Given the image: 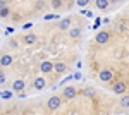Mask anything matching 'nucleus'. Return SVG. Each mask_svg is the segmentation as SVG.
Segmentation results:
<instances>
[{
	"instance_id": "f257e3e1",
	"label": "nucleus",
	"mask_w": 129,
	"mask_h": 115,
	"mask_svg": "<svg viewBox=\"0 0 129 115\" xmlns=\"http://www.w3.org/2000/svg\"><path fill=\"white\" fill-rule=\"evenodd\" d=\"M60 106H62V98H60V96L53 95V96H50V98H48V101H47V108H48L50 112L59 110Z\"/></svg>"
},
{
	"instance_id": "f03ea898",
	"label": "nucleus",
	"mask_w": 129,
	"mask_h": 115,
	"mask_svg": "<svg viewBox=\"0 0 129 115\" xmlns=\"http://www.w3.org/2000/svg\"><path fill=\"white\" fill-rule=\"evenodd\" d=\"M110 89H112V93H114V95L120 96V95H124V93L127 91V84H126L124 81H114Z\"/></svg>"
},
{
	"instance_id": "7ed1b4c3",
	"label": "nucleus",
	"mask_w": 129,
	"mask_h": 115,
	"mask_svg": "<svg viewBox=\"0 0 129 115\" xmlns=\"http://www.w3.org/2000/svg\"><path fill=\"white\" fill-rule=\"evenodd\" d=\"M76 96H78V89L74 86L64 88V91H62V98H64V100H72V98H76Z\"/></svg>"
},
{
	"instance_id": "20e7f679",
	"label": "nucleus",
	"mask_w": 129,
	"mask_h": 115,
	"mask_svg": "<svg viewBox=\"0 0 129 115\" xmlns=\"http://www.w3.org/2000/svg\"><path fill=\"white\" fill-rule=\"evenodd\" d=\"M100 81L102 83H112L114 81V72L110 70V69H103V70H100Z\"/></svg>"
},
{
	"instance_id": "39448f33",
	"label": "nucleus",
	"mask_w": 129,
	"mask_h": 115,
	"mask_svg": "<svg viewBox=\"0 0 129 115\" xmlns=\"http://www.w3.org/2000/svg\"><path fill=\"white\" fill-rule=\"evenodd\" d=\"M109 40H110L109 31H100L98 34H96V38H95V41H96L98 45H105V43H109Z\"/></svg>"
},
{
	"instance_id": "423d86ee",
	"label": "nucleus",
	"mask_w": 129,
	"mask_h": 115,
	"mask_svg": "<svg viewBox=\"0 0 129 115\" xmlns=\"http://www.w3.org/2000/svg\"><path fill=\"white\" fill-rule=\"evenodd\" d=\"M45 86H47V79H45L43 76L35 77V81H33V88H35V89L41 91V89H45Z\"/></svg>"
},
{
	"instance_id": "0eeeda50",
	"label": "nucleus",
	"mask_w": 129,
	"mask_h": 115,
	"mask_svg": "<svg viewBox=\"0 0 129 115\" xmlns=\"http://www.w3.org/2000/svg\"><path fill=\"white\" fill-rule=\"evenodd\" d=\"M24 88H26V83H24L22 79H16V81L12 83V91H14V93H21V91H24Z\"/></svg>"
},
{
	"instance_id": "6e6552de",
	"label": "nucleus",
	"mask_w": 129,
	"mask_h": 115,
	"mask_svg": "<svg viewBox=\"0 0 129 115\" xmlns=\"http://www.w3.org/2000/svg\"><path fill=\"white\" fill-rule=\"evenodd\" d=\"M40 70L43 72V74H50L52 70H53V64L50 62V60H43L40 64Z\"/></svg>"
},
{
	"instance_id": "1a4fd4ad",
	"label": "nucleus",
	"mask_w": 129,
	"mask_h": 115,
	"mask_svg": "<svg viewBox=\"0 0 129 115\" xmlns=\"http://www.w3.org/2000/svg\"><path fill=\"white\" fill-rule=\"evenodd\" d=\"M12 62H14L12 55H7V53H5V55H2V57H0V65H2V67H7V65L12 64Z\"/></svg>"
},
{
	"instance_id": "9d476101",
	"label": "nucleus",
	"mask_w": 129,
	"mask_h": 115,
	"mask_svg": "<svg viewBox=\"0 0 129 115\" xmlns=\"http://www.w3.org/2000/svg\"><path fill=\"white\" fill-rule=\"evenodd\" d=\"M53 70L57 74H64V72H67V65L64 62H57V64H53Z\"/></svg>"
},
{
	"instance_id": "9b49d317",
	"label": "nucleus",
	"mask_w": 129,
	"mask_h": 115,
	"mask_svg": "<svg viewBox=\"0 0 129 115\" xmlns=\"http://www.w3.org/2000/svg\"><path fill=\"white\" fill-rule=\"evenodd\" d=\"M71 28V17H64V19L59 22V29L60 31H66V29Z\"/></svg>"
},
{
	"instance_id": "f8f14e48",
	"label": "nucleus",
	"mask_w": 129,
	"mask_h": 115,
	"mask_svg": "<svg viewBox=\"0 0 129 115\" xmlns=\"http://www.w3.org/2000/svg\"><path fill=\"white\" fill-rule=\"evenodd\" d=\"M109 5H110L109 0H95V7H96V9H100V10H105Z\"/></svg>"
},
{
	"instance_id": "ddd939ff",
	"label": "nucleus",
	"mask_w": 129,
	"mask_h": 115,
	"mask_svg": "<svg viewBox=\"0 0 129 115\" xmlns=\"http://www.w3.org/2000/svg\"><path fill=\"white\" fill-rule=\"evenodd\" d=\"M81 28H69V36L71 38H79L81 36Z\"/></svg>"
},
{
	"instance_id": "4468645a",
	"label": "nucleus",
	"mask_w": 129,
	"mask_h": 115,
	"mask_svg": "<svg viewBox=\"0 0 129 115\" xmlns=\"http://www.w3.org/2000/svg\"><path fill=\"white\" fill-rule=\"evenodd\" d=\"M50 5H52L53 10H59V9H62V5H64V0H52Z\"/></svg>"
},
{
	"instance_id": "2eb2a0df",
	"label": "nucleus",
	"mask_w": 129,
	"mask_h": 115,
	"mask_svg": "<svg viewBox=\"0 0 129 115\" xmlns=\"http://www.w3.org/2000/svg\"><path fill=\"white\" fill-rule=\"evenodd\" d=\"M9 16H10V9H9V7H7V5L0 9V19H7Z\"/></svg>"
},
{
	"instance_id": "dca6fc26",
	"label": "nucleus",
	"mask_w": 129,
	"mask_h": 115,
	"mask_svg": "<svg viewBox=\"0 0 129 115\" xmlns=\"http://www.w3.org/2000/svg\"><path fill=\"white\" fill-rule=\"evenodd\" d=\"M120 105L126 106V108L129 106V93H124V95H120Z\"/></svg>"
},
{
	"instance_id": "f3484780",
	"label": "nucleus",
	"mask_w": 129,
	"mask_h": 115,
	"mask_svg": "<svg viewBox=\"0 0 129 115\" xmlns=\"http://www.w3.org/2000/svg\"><path fill=\"white\" fill-rule=\"evenodd\" d=\"M35 41H36V34H33V33L24 36V43H28V45H33Z\"/></svg>"
},
{
	"instance_id": "a211bd4d",
	"label": "nucleus",
	"mask_w": 129,
	"mask_h": 115,
	"mask_svg": "<svg viewBox=\"0 0 129 115\" xmlns=\"http://www.w3.org/2000/svg\"><path fill=\"white\" fill-rule=\"evenodd\" d=\"M76 4H78L79 7H88V5H89V0H76Z\"/></svg>"
},
{
	"instance_id": "6ab92c4d",
	"label": "nucleus",
	"mask_w": 129,
	"mask_h": 115,
	"mask_svg": "<svg viewBox=\"0 0 129 115\" xmlns=\"http://www.w3.org/2000/svg\"><path fill=\"white\" fill-rule=\"evenodd\" d=\"M5 81H7L5 72H4V70H0V86H2V84H5Z\"/></svg>"
},
{
	"instance_id": "aec40b11",
	"label": "nucleus",
	"mask_w": 129,
	"mask_h": 115,
	"mask_svg": "<svg viewBox=\"0 0 129 115\" xmlns=\"http://www.w3.org/2000/svg\"><path fill=\"white\" fill-rule=\"evenodd\" d=\"M83 95H84V96H93V89H91V88L84 89V91H83Z\"/></svg>"
},
{
	"instance_id": "412c9836",
	"label": "nucleus",
	"mask_w": 129,
	"mask_h": 115,
	"mask_svg": "<svg viewBox=\"0 0 129 115\" xmlns=\"http://www.w3.org/2000/svg\"><path fill=\"white\" fill-rule=\"evenodd\" d=\"M43 5H45V2H43V0H40V2H36V9H41Z\"/></svg>"
},
{
	"instance_id": "4be33fe9",
	"label": "nucleus",
	"mask_w": 129,
	"mask_h": 115,
	"mask_svg": "<svg viewBox=\"0 0 129 115\" xmlns=\"http://www.w3.org/2000/svg\"><path fill=\"white\" fill-rule=\"evenodd\" d=\"M5 5H7V4H5V0H0V9H2V7H5Z\"/></svg>"
}]
</instances>
